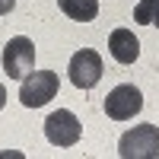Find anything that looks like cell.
Masks as SVG:
<instances>
[{
    "label": "cell",
    "instance_id": "cell-1",
    "mask_svg": "<svg viewBox=\"0 0 159 159\" xmlns=\"http://www.w3.org/2000/svg\"><path fill=\"white\" fill-rule=\"evenodd\" d=\"M118 156L121 159H159V127L156 124H137L134 130L121 134Z\"/></svg>",
    "mask_w": 159,
    "mask_h": 159
},
{
    "label": "cell",
    "instance_id": "cell-2",
    "mask_svg": "<svg viewBox=\"0 0 159 159\" xmlns=\"http://www.w3.org/2000/svg\"><path fill=\"white\" fill-rule=\"evenodd\" d=\"M57 73L54 70H32L22 76V86H19V102L25 105V108H42V105H48L51 99L57 96Z\"/></svg>",
    "mask_w": 159,
    "mask_h": 159
},
{
    "label": "cell",
    "instance_id": "cell-3",
    "mask_svg": "<svg viewBox=\"0 0 159 159\" xmlns=\"http://www.w3.org/2000/svg\"><path fill=\"white\" fill-rule=\"evenodd\" d=\"M67 73H70V83H73L76 89H92V86H99V80H102V73H105L99 51L80 48L76 54L70 57V64H67Z\"/></svg>",
    "mask_w": 159,
    "mask_h": 159
},
{
    "label": "cell",
    "instance_id": "cell-4",
    "mask_svg": "<svg viewBox=\"0 0 159 159\" xmlns=\"http://www.w3.org/2000/svg\"><path fill=\"white\" fill-rule=\"evenodd\" d=\"M32 64H35V45L32 38L16 35L10 38L7 48H3V70L10 80H22L25 73H32Z\"/></svg>",
    "mask_w": 159,
    "mask_h": 159
},
{
    "label": "cell",
    "instance_id": "cell-5",
    "mask_svg": "<svg viewBox=\"0 0 159 159\" xmlns=\"http://www.w3.org/2000/svg\"><path fill=\"white\" fill-rule=\"evenodd\" d=\"M80 134H83V127H80V118L67 108H57L48 115L45 121V137L48 143H54V147H73L80 143Z\"/></svg>",
    "mask_w": 159,
    "mask_h": 159
},
{
    "label": "cell",
    "instance_id": "cell-6",
    "mask_svg": "<svg viewBox=\"0 0 159 159\" xmlns=\"http://www.w3.org/2000/svg\"><path fill=\"white\" fill-rule=\"evenodd\" d=\"M143 108V96H140V89L137 86H115L108 96H105V115L111 118V121H130L137 111Z\"/></svg>",
    "mask_w": 159,
    "mask_h": 159
},
{
    "label": "cell",
    "instance_id": "cell-7",
    "mask_svg": "<svg viewBox=\"0 0 159 159\" xmlns=\"http://www.w3.org/2000/svg\"><path fill=\"white\" fill-rule=\"evenodd\" d=\"M108 51H111V57L118 64H134L140 57V42H137V35L130 32V29H115L111 38H108Z\"/></svg>",
    "mask_w": 159,
    "mask_h": 159
},
{
    "label": "cell",
    "instance_id": "cell-8",
    "mask_svg": "<svg viewBox=\"0 0 159 159\" xmlns=\"http://www.w3.org/2000/svg\"><path fill=\"white\" fill-rule=\"evenodd\" d=\"M57 7L73 22H92L99 16V0H57Z\"/></svg>",
    "mask_w": 159,
    "mask_h": 159
},
{
    "label": "cell",
    "instance_id": "cell-9",
    "mask_svg": "<svg viewBox=\"0 0 159 159\" xmlns=\"http://www.w3.org/2000/svg\"><path fill=\"white\" fill-rule=\"evenodd\" d=\"M134 22H140V25H156V29H159V0H137Z\"/></svg>",
    "mask_w": 159,
    "mask_h": 159
},
{
    "label": "cell",
    "instance_id": "cell-10",
    "mask_svg": "<svg viewBox=\"0 0 159 159\" xmlns=\"http://www.w3.org/2000/svg\"><path fill=\"white\" fill-rule=\"evenodd\" d=\"M13 7H16V0H0V16H7Z\"/></svg>",
    "mask_w": 159,
    "mask_h": 159
},
{
    "label": "cell",
    "instance_id": "cell-11",
    "mask_svg": "<svg viewBox=\"0 0 159 159\" xmlns=\"http://www.w3.org/2000/svg\"><path fill=\"white\" fill-rule=\"evenodd\" d=\"M3 105H7V89H3V83H0V111H3Z\"/></svg>",
    "mask_w": 159,
    "mask_h": 159
}]
</instances>
